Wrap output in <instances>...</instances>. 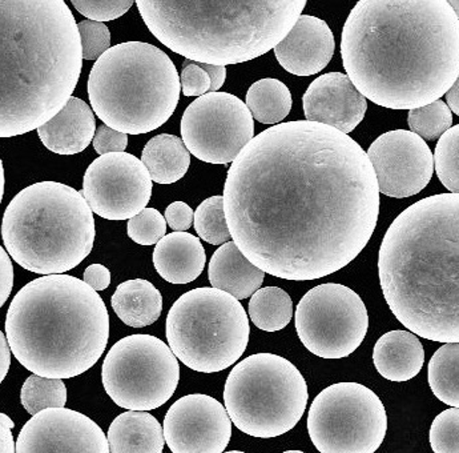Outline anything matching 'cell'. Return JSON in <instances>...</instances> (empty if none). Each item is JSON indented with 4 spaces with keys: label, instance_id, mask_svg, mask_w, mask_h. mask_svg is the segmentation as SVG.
<instances>
[{
    "label": "cell",
    "instance_id": "ac0fdd59",
    "mask_svg": "<svg viewBox=\"0 0 459 453\" xmlns=\"http://www.w3.org/2000/svg\"><path fill=\"white\" fill-rule=\"evenodd\" d=\"M16 453H111L108 438L90 417L67 408L44 409L19 432Z\"/></svg>",
    "mask_w": 459,
    "mask_h": 453
},
{
    "label": "cell",
    "instance_id": "74e56055",
    "mask_svg": "<svg viewBox=\"0 0 459 453\" xmlns=\"http://www.w3.org/2000/svg\"><path fill=\"white\" fill-rule=\"evenodd\" d=\"M83 46V59L96 60L111 48V32L99 22L83 21L78 24Z\"/></svg>",
    "mask_w": 459,
    "mask_h": 453
},
{
    "label": "cell",
    "instance_id": "3957f363",
    "mask_svg": "<svg viewBox=\"0 0 459 453\" xmlns=\"http://www.w3.org/2000/svg\"><path fill=\"white\" fill-rule=\"evenodd\" d=\"M385 301L430 342L459 343V195L425 197L387 228L378 255Z\"/></svg>",
    "mask_w": 459,
    "mask_h": 453
},
{
    "label": "cell",
    "instance_id": "836d02e7",
    "mask_svg": "<svg viewBox=\"0 0 459 453\" xmlns=\"http://www.w3.org/2000/svg\"><path fill=\"white\" fill-rule=\"evenodd\" d=\"M408 122L411 133L425 140H436L452 128L453 114L445 101L437 100L409 111Z\"/></svg>",
    "mask_w": 459,
    "mask_h": 453
},
{
    "label": "cell",
    "instance_id": "7dc6e473",
    "mask_svg": "<svg viewBox=\"0 0 459 453\" xmlns=\"http://www.w3.org/2000/svg\"><path fill=\"white\" fill-rule=\"evenodd\" d=\"M446 104L450 111L455 112L459 117V76L452 89L446 93Z\"/></svg>",
    "mask_w": 459,
    "mask_h": 453
},
{
    "label": "cell",
    "instance_id": "5b68a950",
    "mask_svg": "<svg viewBox=\"0 0 459 453\" xmlns=\"http://www.w3.org/2000/svg\"><path fill=\"white\" fill-rule=\"evenodd\" d=\"M5 336L32 375L71 379L106 351L109 315L98 292L70 274H48L24 285L8 307Z\"/></svg>",
    "mask_w": 459,
    "mask_h": 453
},
{
    "label": "cell",
    "instance_id": "8992f818",
    "mask_svg": "<svg viewBox=\"0 0 459 453\" xmlns=\"http://www.w3.org/2000/svg\"><path fill=\"white\" fill-rule=\"evenodd\" d=\"M153 37L204 65H238L276 48L292 31L305 0H139Z\"/></svg>",
    "mask_w": 459,
    "mask_h": 453
},
{
    "label": "cell",
    "instance_id": "cb8c5ba5",
    "mask_svg": "<svg viewBox=\"0 0 459 453\" xmlns=\"http://www.w3.org/2000/svg\"><path fill=\"white\" fill-rule=\"evenodd\" d=\"M373 362L382 378L403 383L420 372L425 362V350L416 335L395 329L377 340Z\"/></svg>",
    "mask_w": 459,
    "mask_h": 453
},
{
    "label": "cell",
    "instance_id": "7a4b0ae2",
    "mask_svg": "<svg viewBox=\"0 0 459 453\" xmlns=\"http://www.w3.org/2000/svg\"><path fill=\"white\" fill-rule=\"evenodd\" d=\"M341 57L356 89L390 109L441 100L459 76V19L446 0H359Z\"/></svg>",
    "mask_w": 459,
    "mask_h": 453
},
{
    "label": "cell",
    "instance_id": "7402d4cb",
    "mask_svg": "<svg viewBox=\"0 0 459 453\" xmlns=\"http://www.w3.org/2000/svg\"><path fill=\"white\" fill-rule=\"evenodd\" d=\"M207 263L199 238L188 232L164 236L153 251V266L158 274L172 284H188L203 274Z\"/></svg>",
    "mask_w": 459,
    "mask_h": 453
},
{
    "label": "cell",
    "instance_id": "5bb4252c",
    "mask_svg": "<svg viewBox=\"0 0 459 453\" xmlns=\"http://www.w3.org/2000/svg\"><path fill=\"white\" fill-rule=\"evenodd\" d=\"M180 133L195 158L205 163L230 164L255 137V122L238 96L209 92L186 107Z\"/></svg>",
    "mask_w": 459,
    "mask_h": 453
},
{
    "label": "cell",
    "instance_id": "7c38bea8",
    "mask_svg": "<svg viewBox=\"0 0 459 453\" xmlns=\"http://www.w3.org/2000/svg\"><path fill=\"white\" fill-rule=\"evenodd\" d=\"M387 431L381 399L359 383H337L321 391L307 414V432L321 453H375Z\"/></svg>",
    "mask_w": 459,
    "mask_h": 453
},
{
    "label": "cell",
    "instance_id": "d6a6232c",
    "mask_svg": "<svg viewBox=\"0 0 459 453\" xmlns=\"http://www.w3.org/2000/svg\"><path fill=\"white\" fill-rule=\"evenodd\" d=\"M434 169L450 194L459 195V125L439 137L434 152Z\"/></svg>",
    "mask_w": 459,
    "mask_h": 453
},
{
    "label": "cell",
    "instance_id": "603a6c76",
    "mask_svg": "<svg viewBox=\"0 0 459 453\" xmlns=\"http://www.w3.org/2000/svg\"><path fill=\"white\" fill-rule=\"evenodd\" d=\"M208 274L212 287L235 296L238 301L255 295L265 279V272L252 265L235 241L222 244L212 255Z\"/></svg>",
    "mask_w": 459,
    "mask_h": 453
},
{
    "label": "cell",
    "instance_id": "52a82bcc",
    "mask_svg": "<svg viewBox=\"0 0 459 453\" xmlns=\"http://www.w3.org/2000/svg\"><path fill=\"white\" fill-rule=\"evenodd\" d=\"M96 230L82 192L57 181L22 189L5 208L2 238L8 255L24 270L63 274L91 254Z\"/></svg>",
    "mask_w": 459,
    "mask_h": 453
},
{
    "label": "cell",
    "instance_id": "7bdbcfd3",
    "mask_svg": "<svg viewBox=\"0 0 459 453\" xmlns=\"http://www.w3.org/2000/svg\"><path fill=\"white\" fill-rule=\"evenodd\" d=\"M83 280L96 292H99V291L107 290L111 284V272L103 265H91L84 271Z\"/></svg>",
    "mask_w": 459,
    "mask_h": 453
},
{
    "label": "cell",
    "instance_id": "30bf717a",
    "mask_svg": "<svg viewBox=\"0 0 459 453\" xmlns=\"http://www.w3.org/2000/svg\"><path fill=\"white\" fill-rule=\"evenodd\" d=\"M309 392L296 365L273 353H255L230 370L224 402L233 424L258 439L279 438L304 416Z\"/></svg>",
    "mask_w": 459,
    "mask_h": 453
},
{
    "label": "cell",
    "instance_id": "d590c367",
    "mask_svg": "<svg viewBox=\"0 0 459 453\" xmlns=\"http://www.w3.org/2000/svg\"><path fill=\"white\" fill-rule=\"evenodd\" d=\"M126 233L140 246H153L166 236V218L155 208H145L139 215L129 219Z\"/></svg>",
    "mask_w": 459,
    "mask_h": 453
},
{
    "label": "cell",
    "instance_id": "44dd1931",
    "mask_svg": "<svg viewBox=\"0 0 459 453\" xmlns=\"http://www.w3.org/2000/svg\"><path fill=\"white\" fill-rule=\"evenodd\" d=\"M47 150L59 155L83 152L96 135L95 115L82 99L73 98L54 119L38 128Z\"/></svg>",
    "mask_w": 459,
    "mask_h": 453
},
{
    "label": "cell",
    "instance_id": "d4e9b609",
    "mask_svg": "<svg viewBox=\"0 0 459 453\" xmlns=\"http://www.w3.org/2000/svg\"><path fill=\"white\" fill-rule=\"evenodd\" d=\"M111 453H163L166 438L160 423L148 412L128 411L109 425Z\"/></svg>",
    "mask_w": 459,
    "mask_h": 453
},
{
    "label": "cell",
    "instance_id": "9a60e30c",
    "mask_svg": "<svg viewBox=\"0 0 459 453\" xmlns=\"http://www.w3.org/2000/svg\"><path fill=\"white\" fill-rule=\"evenodd\" d=\"M152 188V178L143 161L131 153L117 152L91 163L82 194L100 218L129 221L145 210Z\"/></svg>",
    "mask_w": 459,
    "mask_h": 453
},
{
    "label": "cell",
    "instance_id": "4dcf8cb0",
    "mask_svg": "<svg viewBox=\"0 0 459 453\" xmlns=\"http://www.w3.org/2000/svg\"><path fill=\"white\" fill-rule=\"evenodd\" d=\"M21 402L32 416L44 409L65 408L67 403V388L60 379L31 375L22 387Z\"/></svg>",
    "mask_w": 459,
    "mask_h": 453
},
{
    "label": "cell",
    "instance_id": "1f68e13d",
    "mask_svg": "<svg viewBox=\"0 0 459 453\" xmlns=\"http://www.w3.org/2000/svg\"><path fill=\"white\" fill-rule=\"evenodd\" d=\"M195 230L197 235L212 244L222 246L232 239L224 210V196H212L204 200L195 213Z\"/></svg>",
    "mask_w": 459,
    "mask_h": 453
},
{
    "label": "cell",
    "instance_id": "9c48e42d",
    "mask_svg": "<svg viewBox=\"0 0 459 453\" xmlns=\"http://www.w3.org/2000/svg\"><path fill=\"white\" fill-rule=\"evenodd\" d=\"M249 318L235 296L213 287L195 288L168 312V344L184 365L202 373L227 370L244 355Z\"/></svg>",
    "mask_w": 459,
    "mask_h": 453
},
{
    "label": "cell",
    "instance_id": "2e32d148",
    "mask_svg": "<svg viewBox=\"0 0 459 453\" xmlns=\"http://www.w3.org/2000/svg\"><path fill=\"white\" fill-rule=\"evenodd\" d=\"M379 192L403 199L426 188L433 178L434 155L422 137L411 131H389L368 150Z\"/></svg>",
    "mask_w": 459,
    "mask_h": 453
},
{
    "label": "cell",
    "instance_id": "ba28073f",
    "mask_svg": "<svg viewBox=\"0 0 459 453\" xmlns=\"http://www.w3.org/2000/svg\"><path fill=\"white\" fill-rule=\"evenodd\" d=\"M180 92V76L170 57L144 42L111 47L96 60L88 79L93 112L126 135H142L166 125Z\"/></svg>",
    "mask_w": 459,
    "mask_h": 453
},
{
    "label": "cell",
    "instance_id": "f546056e",
    "mask_svg": "<svg viewBox=\"0 0 459 453\" xmlns=\"http://www.w3.org/2000/svg\"><path fill=\"white\" fill-rule=\"evenodd\" d=\"M248 311L252 323L261 331H281L292 320L293 301L281 288H261L252 296Z\"/></svg>",
    "mask_w": 459,
    "mask_h": 453
},
{
    "label": "cell",
    "instance_id": "681fc988",
    "mask_svg": "<svg viewBox=\"0 0 459 453\" xmlns=\"http://www.w3.org/2000/svg\"><path fill=\"white\" fill-rule=\"evenodd\" d=\"M449 4L450 7L453 8V11H455V15H457V18L459 19V0H450Z\"/></svg>",
    "mask_w": 459,
    "mask_h": 453
},
{
    "label": "cell",
    "instance_id": "60d3db41",
    "mask_svg": "<svg viewBox=\"0 0 459 453\" xmlns=\"http://www.w3.org/2000/svg\"><path fill=\"white\" fill-rule=\"evenodd\" d=\"M166 221L175 232H186L194 224V210L186 203H172L167 207Z\"/></svg>",
    "mask_w": 459,
    "mask_h": 453
},
{
    "label": "cell",
    "instance_id": "8fae6325",
    "mask_svg": "<svg viewBox=\"0 0 459 453\" xmlns=\"http://www.w3.org/2000/svg\"><path fill=\"white\" fill-rule=\"evenodd\" d=\"M101 380L115 405L152 411L166 405L180 381L178 358L163 340L131 335L114 344L101 368Z\"/></svg>",
    "mask_w": 459,
    "mask_h": 453
},
{
    "label": "cell",
    "instance_id": "4316f807",
    "mask_svg": "<svg viewBox=\"0 0 459 453\" xmlns=\"http://www.w3.org/2000/svg\"><path fill=\"white\" fill-rule=\"evenodd\" d=\"M152 181L159 184L176 183L184 178L191 166V152L180 137L161 134L152 137L142 153Z\"/></svg>",
    "mask_w": 459,
    "mask_h": 453
},
{
    "label": "cell",
    "instance_id": "83f0119b",
    "mask_svg": "<svg viewBox=\"0 0 459 453\" xmlns=\"http://www.w3.org/2000/svg\"><path fill=\"white\" fill-rule=\"evenodd\" d=\"M247 107L253 119L263 125H277L290 115L293 99L290 89L277 79L255 82L247 92Z\"/></svg>",
    "mask_w": 459,
    "mask_h": 453
},
{
    "label": "cell",
    "instance_id": "bcb514c9",
    "mask_svg": "<svg viewBox=\"0 0 459 453\" xmlns=\"http://www.w3.org/2000/svg\"><path fill=\"white\" fill-rule=\"evenodd\" d=\"M11 353H13V351H11L10 344H8L7 336L0 332V381L4 380L8 370H10Z\"/></svg>",
    "mask_w": 459,
    "mask_h": 453
},
{
    "label": "cell",
    "instance_id": "ab89813d",
    "mask_svg": "<svg viewBox=\"0 0 459 453\" xmlns=\"http://www.w3.org/2000/svg\"><path fill=\"white\" fill-rule=\"evenodd\" d=\"M93 150L99 155H108V153L125 152L128 145V136L119 131L112 130L108 126H100L93 137Z\"/></svg>",
    "mask_w": 459,
    "mask_h": 453
},
{
    "label": "cell",
    "instance_id": "ffe728a7",
    "mask_svg": "<svg viewBox=\"0 0 459 453\" xmlns=\"http://www.w3.org/2000/svg\"><path fill=\"white\" fill-rule=\"evenodd\" d=\"M334 49V37L326 22L301 15L290 35L274 48V55L288 73L312 76L329 65Z\"/></svg>",
    "mask_w": 459,
    "mask_h": 453
},
{
    "label": "cell",
    "instance_id": "816d5d0a",
    "mask_svg": "<svg viewBox=\"0 0 459 453\" xmlns=\"http://www.w3.org/2000/svg\"><path fill=\"white\" fill-rule=\"evenodd\" d=\"M224 453H246V452H241V451H230V452H224Z\"/></svg>",
    "mask_w": 459,
    "mask_h": 453
},
{
    "label": "cell",
    "instance_id": "f35d334b",
    "mask_svg": "<svg viewBox=\"0 0 459 453\" xmlns=\"http://www.w3.org/2000/svg\"><path fill=\"white\" fill-rule=\"evenodd\" d=\"M184 96H204L211 92V76L199 63L186 59L180 75Z\"/></svg>",
    "mask_w": 459,
    "mask_h": 453
},
{
    "label": "cell",
    "instance_id": "277c9868",
    "mask_svg": "<svg viewBox=\"0 0 459 453\" xmlns=\"http://www.w3.org/2000/svg\"><path fill=\"white\" fill-rule=\"evenodd\" d=\"M0 136L24 135L67 106L83 67L78 24L65 0H2Z\"/></svg>",
    "mask_w": 459,
    "mask_h": 453
},
{
    "label": "cell",
    "instance_id": "e575fe53",
    "mask_svg": "<svg viewBox=\"0 0 459 453\" xmlns=\"http://www.w3.org/2000/svg\"><path fill=\"white\" fill-rule=\"evenodd\" d=\"M434 453H459V408H449L434 419L429 433Z\"/></svg>",
    "mask_w": 459,
    "mask_h": 453
},
{
    "label": "cell",
    "instance_id": "8d00e7d4",
    "mask_svg": "<svg viewBox=\"0 0 459 453\" xmlns=\"http://www.w3.org/2000/svg\"><path fill=\"white\" fill-rule=\"evenodd\" d=\"M74 7L85 16L88 21H115L125 15L134 5L132 0H73Z\"/></svg>",
    "mask_w": 459,
    "mask_h": 453
},
{
    "label": "cell",
    "instance_id": "c3c4849f",
    "mask_svg": "<svg viewBox=\"0 0 459 453\" xmlns=\"http://www.w3.org/2000/svg\"><path fill=\"white\" fill-rule=\"evenodd\" d=\"M4 195V167H3V161H0V200L3 199Z\"/></svg>",
    "mask_w": 459,
    "mask_h": 453
},
{
    "label": "cell",
    "instance_id": "e0dca14e",
    "mask_svg": "<svg viewBox=\"0 0 459 453\" xmlns=\"http://www.w3.org/2000/svg\"><path fill=\"white\" fill-rule=\"evenodd\" d=\"M163 428L172 453H224L232 438L227 408L208 395H186L173 403Z\"/></svg>",
    "mask_w": 459,
    "mask_h": 453
},
{
    "label": "cell",
    "instance_id": "b9f144b4",
    "mask_svg": "<svg viewBox=\"0 0 459 453\" xmlns=\"http://www.w3.org/2000/svg\"><path fill=\"white\" fill-rule=\"evenodd\" d=\"M13 287V267L7 249L0 247V306H4Z\"/></svg>",
    "mask_w": 459,
    "mask_h": 453
},
{
    "label": "cell",
    "instance_id": "d6986e66",
    "mask_svg": "<svg viewBox=\"0 0 459 453\" xmlns=\"http://www.w3.org/2000/svg\"><path fill=\"white\" fill-rule=\"evenodd\" d=\"M307 122L321 123L346 134L354 130L367 114V98L348 75L329 73L316 79L302 98Z\"/></svg>",
    "mask_w": 459,
    "mask_h": 453
},
{
    "label": "cell",
    "instance_id": "4fadbf2b",
    "mask_svg": "<svg viewBox=\"0 0 459 453\" xmlns=\"http://www.w3.org/2000/svg\"><path fill=\"white\" fill-rule=\"evenodd\" d=\"M368 329L367 306L359 293L342 284L312 288L296 309L297 335L318 358H348L362 344Z\"/></svg>",
    "mask_w": 459,
    "mask_h": 453
},
{
    "label": "cell",
    "instance_id": "f907efd6",
    "mask_svg": "<svg viewBox=\"0 0 459 453\" xmlns=\"http://www.w3.org/2000/svg\"><path fill=\"white\" fill-rule=\"evenodd\" d=\"M282 453H305V452H302V451H287V452H282Z\"/></svg>",
    "mask_w": 459,
    "mask_h": 453
},
{
    "label": "cell",
    "instance_id": "f1b7e54d",
    "mask_svg": "<svg viewBox=\"0 0 459 453\" xmlns=\"http://www.w3.org/2000/svg\"><path fill=\"white\" fill-rule=\"evenodd\" d=\"M428 380L437 399L459 408V343L442 345L428 365Z\"/></svg>",
    "mask_w": 459,
    "mask_h": 453
},
{
    "label": "cell",
    "instance_id": "f6af8a7d",
    "mask_svg": "<svg viewBox=\"0 0 459 453\" xmlns=\"http://www.w3.org/2000/svg\"><path fill=\"white\" fill-rule=\"evenodd\" d=\"M199 65L211 76V92H219V90L224 86L225 79H227V68L221 67V65H204V63H199Z\"/></svg>",
    "mask_w": 459,
    "mask_h": 453
},
{
    "label": "cell",
    "instance_id": "6da1fadb",
    "mask_svg": "<svg viewBox=\"0 0 459 453\" xmlns=\"http://www.w3.org/2000/svg\"><path fill=\"white\" fill-rule=\"evenodd\" d=\"M372 161L321 123H281L253 137L228 171L224 210L233 241L265 274L307 282L351 265L379 215Z\"/></svg>",
    "mask_w": 459,
    "mask_h": 453
},
{
    "label": "cell",
    "instance_id": "ee69618b",
    "mask_svg": "<svg viewBox=\"0 0 459 453\" xmlns=\"http://www.w3.org/2000/svg\"><path fill=\"white\" fill-rule=\"evenodd\" d=\"M13 427L15 424L7 414H0V453H16V444L13 436Z\"/></svg>",
    "mask_w": 459,
    "mask_h": 453
},
{
    "label": "cell",
    "instance_id": "484cf974",
    "mask_svg": "<svg viewBox=\"0 0 459 453\" xmlns=\"http://www.w3.org/2000/svg\"><path fill=\"white\" fill-rule=\"evenodd\" d=\"M111 306L115 314L126 326L144 328L156 323L161 317L163 296L148 280H128L115 291Z\"/></svg>",
    "mask_w": 459,
    "mask_h": 453
}]
</instances>
